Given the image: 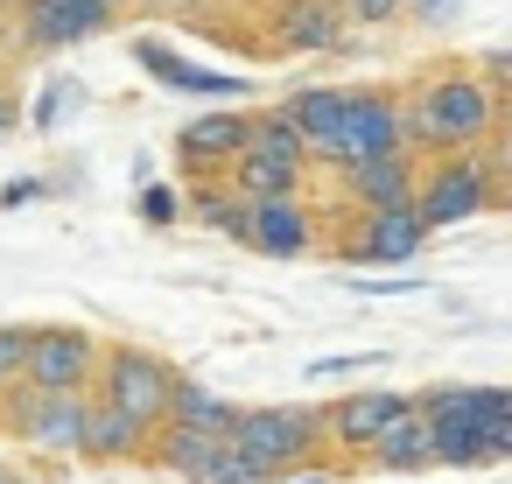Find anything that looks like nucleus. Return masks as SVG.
<instances>
[{"instance_id":"obj_1","label":"nucleus","mask_w":512,"mask_h":484,"mask_svg":"<svg viewBox=\"0 0 512 484\" xmlns=\"http://www.w3.org/2000/svg\"><path fill=\"white\" fill-rule=\"evenodd\" d=\"M414 414L428 421V456L442 470H484L512 456V393L505 386H435L414 393Z\"/></svg>"},{"instance_id":"obj_2","label":"nucleus","mask_w":512,"mask_h":484,"mask_svg":"<svg viewBox=\"0 0 512 484\" xmlns=\"http://www.w3.org/2000/svg\"><path fill=\"white\" fill-rule=\"evenodd\" d=\"M498 106H505V99H491L470 71H435V78H421V85H414V99L400 106V127H407V141H414V148L456 155V148L491 141Z\"/></svg>"},{"instance_id":"obj_3","label":"nucleus","mask_w":512,"mask_h":484,"mask_svg":"<svg viewBox=\"0 0 512 484\" xmlns=\"http://www.w3.org/2000/svg\"><path fill=\"white\" fill-rule=\"evenodd\" d=\"M225 442L267 484L288 477V470H316V456H323V407H239Z\"/></svg>"},{"instance_id":"obj_4","label":"nucleus","mask_w":512,"mask_h":484,"mask_svg":"<svg viewBox=\"0 0 512 484\" xmlns=\"http://www.w3.org/2000/svg\"><path fill=\"white\" fill-rule=\"evenodd\" d=\"M491 197H498V183H491L484 155H470V148L435 155L428 169H414V218H421L428 232H442V225H463V218L491 211Z\"/></svg>"},{"instance_id":"obj_5","label":"nucleus","mask_w":512,"mask_h":484,"mask_svg":"<svg viewBox=\"0 0 512 484\" xmlns=\"http://www.w3.org/2000/svg\"><path fill=\"white\" fill-rule=\"evenodd\" d=\"M169 386H176V365H169V358H155V351H141V344H106V351H99L92 400H106V407L134 414V421L162 428V414H169Z\"/></svg>"},{"instance_id":"obj_6","label":"nucleus","mask_w":512,"mask_h":484,"mask_svg":"<svg viewBox=\"0 0 512 484\" xmlns=\"http://www.w3.org/2000/svg\"><path fill=\"white\" fill-rule=\"evenodd\" d=\"M99 372V344L78 323H29V365L22 386L29 393H92Z\"/></svg>"},{"instance_id":"obj_7","label":"nucleus","mask_w":512,"mask_h":484,"mask_svg":"<svg viewBox=\"0 0 512 484\" xmlns=\"http://www.w3.org/2000/svg\"><path fill=\"white\" fill-rule=\"evenodd\" d=\"M407 148V127H400V92H351L344 99V127L330 141V169H358V162H379V155H400Z\"/></svg>"},{"instance_id":"obj_8","label":"nucleus","mask_w":512,"mask_h":484,"mask_svg":"<svg viewBox=\"0 0 512 484\" xmlns=\"http://www.w3.org/2000/svg\"><path fill=\"white\" fill-rule=\"evenodd\" d=\"M407 407H414V393H393V386L344 393V400L323 407V449H337V456H365V449L386 435V421H400Z\"/></svg>"},{"instance_id":"obj_9","label":"nucleus","mask_w":512,"mask_h":484,"mask_svg":"<svg viewBox=\"0 0 512 484\" xmlns=\"http://www.w3.org/2000/svg\"><path fill=\"white\" fill-rule=\"evenodd\" d=\"M8 421L22 428L29 449H43V456H78L85 393H29V386H15V393H8Z\"/></svg>"},{"instance_id":"obj_10","label":"nucleus","mask_w":512,"mask_h":484,"mask_svg":"<svg viewBox=\"0 0 512 484\" xmlns=\"http://www.w3.org/2000/svg\"><path fill=\"white\" fill-rule=\"evenodd\" d=\"M106 29H113L106 0H29V8H22L29 50H71V43H92Z\"/></svg>"},{"instance_id":"obj_11","label":"nucleus","mask_w":512,"mask_h":484,"mask_svg":"<svg viewBox=\"0 0 512 484\" xmlns=\"http://www.w3.org/2000/svg\"><path fill=\"white\" fill-rule=\"evenodd\" d=\"M246 246L267 260H302L316 246V211L302 197H260L246 204Z\"/></svg>"},{"instance_id":"obj_12","label":"nucleus","mask_w":512,"mask_h":484,"mask_svg":"<svg viewBox=\"0 0 512 484\" xmlns=\"http://www.w3.org/2000/svg\"><path fill=\"white\" fill-rule=\"evenodd\" d=\"M246 113L232 106V113H204V120H190L183 134H176V155H183V169L190 176H225L232 169V155L246 148Z\"/></svg>"},{"instance_id":"obj_13","label":"nucleus","mask_w":512,"mask_h":484,"mask_svg":"<svg viewBox=\"0 0 512 484\" xmlns=\"http://www.w3.org/2000/svg\"><path fill=\"white\" fill-rule=\"evenodd\" d=\"M148 421H134V414H120V407H106V400H92L85 393V435H78V456H92V463H148Z\"/></svg>"},{"instance_id":"obj_14","label":"nucleus","mask_w":512,"mask_h":484,"mask_svg":"<svg viewBox=\"0 0 512 484\" xmlns=\"http://www.w3.org/2000/svg\"><path fill=\"white\" fill-rule=\"evenodd\" d=\"M414 155L400 148V155H379V162H358V169H344V197L358 204V211H414Z\"/></svg>"},{"instance_id":"obj_15","label":"nucleus","mask_w":512,"mask_h":484,"mask_svg":"<svg viewBox=\"0 0 512 484\" xmlns=\"http://www.w3.org/2000/svg\"><path fill=\"white\" fill-rule=\"evenodd\" d=\"M428 246V225L414 211H358V239L344 246L351 260H379V267H407Z\"/></svg>"},{"instance_id":"obj_16","label":"nucleus","mask_w":512,"mask_h":484,"mask_svg":"<svg viewBox=\"0 0 512 484\" xmlns=\"http://www.w3.org/2000/svg\"><path fill=\"white\" fill-rule=\"evenodd\" d=\"M232 421H239V400H225V393H211L204 379H183V372H176L162 428H190V435H211V442H225V435H232Z\"/></svg>"},{"instance_id":"obj_17","label":"nucleus","mask_w":512,"mask_h":484,"mask_svg":"<svg viewBox=\"0 0 512 484\" xmlns=\"http://www.w3.org/2000/svg\"><path fill=\"white\" fill-rule=\"evenodd\" d=\"M344 99L351 92H337V85H309V92H295L281 113H288V127L302 134V148H309V162H323L330 155V141H337V127H344Z\"/></svg>"},{"instance_id":"obj_18","label":"nucleus","mask_w":512,"mask_h":484,"mask_svg":"<svg viewBox=\"0 0 512 484\" xmlns=\"http://www.w3.org/2000/svg\"><path fill=\"white\" fill-rule=\"evenodd\" d=\"M302 176H309V162H281V155H260V148H239L232 169H225V183L246 204H260V197H302Z\"/></svg>"},{"instance_id":"obj_19","label":"nucleus","mask_w":512,"mask_h":484,"mask_svg":"<svg viewBox=\"0 0 512 484\" xmlns=\"http://www.w3.org/2000/svg\"><path fill=\"white\" fill-rule=\"evenodd\" d=\"M358 463H372V470H386V477H421V470H435V456H428V421L407 407L400 421H386V435H379Z\"/></svg>"},{"instance_id":"obj_20","label":"nucleus","mask_w":512,"mask_h":484,"mask_svg":"<svg viewBox=\"0 0 512 484\" xmlns=\"http://www.w3.org/2000/svg\"><path fill=\"white\" fill-rule=\"evenodd\" d=\"M274 50H344V15L330 0H288L274 22Z\"/></svg>"},{"instance_id":"obj_21","label":"nucleus","mask_w":512,"mask_h":484,"mask_svg":"<svg viewBox=\"0 0 512 484\" xmlns=\"http://www.w3.org/2000/svg\"><path fill=\"white\" fill-rule=\"evenodd\" d=\"M134 50H141V64H148V71H155L162 85H176V92H232V99H239V85H232V78H218V71H197V64H183V57H169L162 43H134Z\"/></svg>"},{"instance_id":"obj_22","label":"nucleus","mask_w":512,"mask_h":484,"mask_svg":"<svg viewBox=\"0 0 512 484\" xmlns=\"http://www.w3.org/2000/svg\"><path fill=\"white\" fill-rule=\"evenodd\" d=\"M190 204H197V218H204L211 232H225V239H239V246H246V197H239L232 183H197V190H190Z\"/></svg>"},{"instance_id":"obj_23","label":"nucleus","mask_w":512,"mask_h":484,"mask_svg":"<svg viewBox=\"0 0 512 484\" xmlns=\"http://www.w3.org/2000/svg\"><path fill=\"white\" fill-rule=\"evenodd\" d=\"M253 127H246V148H260V155H281V162H309V148H302V134L288 127V113L274 106V113H246Z\"/></svg>"},{"instance_id":"obj_24","label":"nucleus","mask_w":512,"mask_h":484,"mask_svg":"<svg viewBox=\"0 0 512 484\" xmlns=\"http://www.w3.org/2000/svg\"><path fill=\"white\" fill-rule=\"evenodd\" d=\"M183 484H267V477H260V470H253V463H246L232 442H218V449H211V456H204V463H197Z\"/></svg>"},{"instance_id":"obj_25","label":"nucleus","mask_w":512,"mask_h":484,"mask_svg":"<svg viewBox=\"0 0 512 484\" xmlns=\"http://www.w3.org/2000/svg\"><path fill=\"white\" fill-rule=\"evenodd\" d=\"M22 365H29V323H0V400L22 386Z\"/></svg>"},{"instance_id":"obj_26","label":"nucleus","mask_w":512,"mask_h":484,"mask_svg":"<svg viewBox=\"0 0 512 484\" xmlns=\"http://www.w3.org/2000/svg\"><path fill=\"white\" fill-rule=\"evenodd\" d=\"M141 218H148V225H176V218H183V197L155 183V190H141Z\"/></svg>"},{"instance_id":"obj_27","label":"nucleus","mask_w":512,"mask_h":484,"mask_svg":"<svg viewBox=\"0 0 512 484\" xmlns=\"http://www.w3.org/2000/svg\"><path fill=\"white\" fill-rule=\"evenodd\" d=\"M372 365H386L379 351H358V358H323V365H309V379H351V372H372Z\"/></svg>"},{"instance_id":"obj_28","label":"nucleus","mask_w":512,"mask_h":484,"mask_svg":"<svg viewBox=\"0 0 512 484\" xmlns=\"http://www.w3.org/2000/svg\"><path fill=\"white\" fill-rule=\"evenodd\" d=\"M344 15H351V22H372V29H379V22H393V15H400V0H344Z\"/></svg>"},{"instance_id":"obj_29","label":"nucleus","mask_w":512,"mask_h":484,"mask_svg":"<svg viewBox=\"0 0 512 484\" xmlns=\"http://www.w3.org/2000/svg\"><path fill=\"white\" fill-rule=\"evenodd\" d=\"M43 197V183H8V190H0V211H15V204H36Z\"/></svg>"},{"instance_id":"obj_30","label":"nucleus","mask_w":512,"mask_h":484,"mask_svg":"<svg viewBox=\"0 0 512 484\" xmlns=\"http://www.w3.org/2000/svg\"><path fill=\"white\" fill-rule=\"evenodd\" d=\"M15 120H22V106H15V92H0V141L15 134Z\"/></svg>"},{"instance_id":"obj_31","label":"nucleus","mask_w":512,"mask_h":484,"mask_svg":"<svg viewBox=\"0 0 512 484\" xmlns=\"http://www.w3.org/2000/svg\"><path fill=\"white\" fill-rule=\"evenodd\" d=\"M274 484H330L323 470H288V477H274Z\"/></svg>"},{"instance_id":"obj_32","label":"nucleus","mask_w":512,"mask_h":484,"mask_svg":"<svg viewBox=\"0 0 512 484\" xmlns=\"http://www.w3.org/2000/svg\"><path fill=\"white\" fill-rule=\"evenodd\" d=\"M400 8H414V15H435V8H442V0H400Z\"/></svg>"},{"instance_id":"obj_33","label":"nucleus","mask_w":512,"mask_h":484,"mask_svg":"<svg viewBox=\"0 0 512 484\" xmlns=\"http://www.w3.org/2000/svg\"><path fill=\"white\" fill-rule=\"evenodd\" d=\"M106 8H113V15H120V8H155V0H106Z\"/></svg>"},{"instance_id":"obj_34","label":"nucleus","mask_w":512,"mask_h":484,"mask_svg":"<svg viewBox=\"0 0 512 484\" xmlns=\"http://www.w3.org/2000/svg\"><path fill=\"white\" fill-rule=\"evenodd\" d=\"M15 8H29V0H15Z\"/></svg>"}]
</instances>
